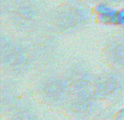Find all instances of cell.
I'll list each match as a JSON object with an SVG mask.
<instances>
[{
    "label": "cell",
    "mask_w": 124,
    "mask_h": 120,
    "mask_svg": "<svg viewBox=\"0 0 124 120\" xmlns=\"http://www.w3.org/2000/svg\"><path fill=\"white\" fill-rule=\"evenodd\" d=\"M0 12L8 31L22 36L43 26L48 10L45 0H1Z\"/></svg>",
    "instance_id": "cell-1"
},
{
    "label": "cell",
    "mask_w": 124,
    "mask_h": 120,
    "mask_svg": "<svg viewBox=\"0 0 124 120\" xmlns=\"http://www.w3.org/2000/svg\"><path fill=\"white\" fill-rule=\"evenodd\" d=\"M93 15V9L84 0H64L48 10L45 25L58 36L73 35L87 27Z\"/></svg>",
    "instance_id": "cell-2"
},
{
    "label": "cell",
    "mask_w": 124,
    "mask_h": 120,
    "mask_svg": "<svg viewBox=\"0 0 124 120\" xmlns=\"http://www.w3.org/2000/svg\"><path fill=\"white\" fill-rule=\"evenodd\" d=\"M0 66L4 77L20 80L35 70V64L22 36L10 31L0 35Z\"/></svg>",
    "instance_id": "cell-3"
},
{
    "label": "cell",
    "mask_w": 124,
    "mask_h": 120,
    "mask_svg": "<svg viewBox=\"0 0 124 120\" xmlns=\"http://www.w3.org/2000/svg\"><path fill=\"white\" fill-rule=\"evenodd\" d=\"M35 64V70L57 69L62 60V47L59 36L44 24L22 35Z\"/></svg>",
    "instance_id": "cell-4"
},
{
    "label": "cell",
    "mask_w": 124,
    "mask_h": 120,
    "mask_svg": "<svg viewBox=\"0 0 124 120\" xmlns=\"http://www.w3.org/2000/svg\"><path fill=\"white\" fill-rule=\"evenodd\" d=\"M35 98L50 108H61L71 94V88L62 71L57 69L38 71L32 83Z\"/></svg>",
    "instance_id": "cell-5"
},
{
    "label": "cell",
    "mask_w": 124,
    "mask_h": 120,
    "mask_svg": "<svg viewBox=\"0 0 124 120\" xmlns=\"http://www.w3.org/2000/svg\"><path fill=\"white\" fill-rule=\"evenodd\" d=\"M93 90L101 103H116L124 95V72L108 68L96 73Z\"/></svg>",
    "instance_id": "cell-6"
},
{
    "label": "cell",
    "mask_w": 124,
    "mask_h": 120,
    "mask_svg": "<svg viewBox=\"0 0 124 120\" xmlns=\"http://www.w3.org/2000/svg\"><path fill=\"white\" fill-rule=\"evenodd\" d=\"M101 102L96 97L93 88L71 92L68 101L61 108L66 115L77 120L88 119L98 114Z\"/></svg>",
    "instance_id": "cell-7"
},
{
    "label": "cell",
    "mask_w": 124,
    "mask_h": 120,
    "mask_svg": "<svg viewBox=\"0 0 124 120\" xmlns=\"http://www.w3.org/2000/svg\"><path fill=\"white\" fill-rule=\"evenodd\" d=\"M71 92L93 88V81L96 73L88 61L81 58H73L66 61L61 69Z\"/></svg>",
    "instance_id": "cell-8"
},
{
    "label": "cell",
    "mask_w": 124,
    "mask_h": 120,
    "mask_svg": "<svg viewBox=\"0 0 124 120\" xmlns=\"http://www.w3.org/2000/svg\"><path fill=\"white\" fill-rule=\"evenodd\" d=\"M101 59L108 68L124 72V34L119 32L105 43Z\"/></svg>",
    "instance_id": "cell-9"
},
{
    "label": "cell",
    "mask_w": 124,
    "mask_h": 120,
    "mask_svg": "<svg viewBox=\"0 0 124 120\" xmlns=\"http://www.w3.org/2000/svg\"><path fill=\"white\" fill-rule=\"evenodd\" d=\"M93 14L102 25L118 27L119 32L124 31V8L116 9L109 3H99L93 7Z\"/></svg>",
    "instance_id": "cell-10"
},
{
    "label": "cell",
    "mask_w": 124,
    "mask_h": 120,
    "mask_svg": "<svg viewBox=\"0 0 124 120\" xmlns=\"http://www.w3.org/2000/svg\"><path fill=\"white\" fill-rule=\"evenodd\" d=\"M17 80L9 77H2L0 83V103H1V112L6 115L21 98Z\"/></svg>",
    "instance_id": "cell-11"
},
{
    "label": "cell",
    "mask_w": 124,
    "mask_h": 120,
    "mask_svg": "<svg viewBox=\"0 0 124 120\" xmlns=\"http://www.w3.org/2000/svg\"><path fill=\"white\" fill-rule=\"evenodd\" d=\"M4 117L6 120H39L38 111L35 105L26 97H21Z\"/></svg>",
    "instance_id": "cell-12"
},
{
    "label": "cell",
    "mask_w": 124,
    "mask_h": 120,
    "mask_svg": "<svg viewBox=\"0 0 124 120\" xmlns=\"http://www.w3.org/2000/svg\"><path fill=\"white\" fill-rule=\"evenodd\" d=\"M85 2H87L89 6H96L99 3H109L112 6H118V4L122 3V0H84Z\"/></svg>",
    "instance_id": "cell-13"
},
{
    "label": "cell",
    "mask_w": 124,
    "mask_h": 120,
    "mask_svg": "<svg viewBox=\"0 0 124 120\" xmlns=\"http://www.w3.org/2000/svg\"><path fill=\"white\" fill-rule=\"evenodd\" d=\"M79 120H88V119H79Z\"/></svg>",
    "instance_id": "cell-14"
},
{
    "label": "cell",
    "mask_w": 124,
    "mask_h": 120,
    "mask_svg": "<svg viewBox=\"0 0 124 120\" xmlns=\"http://www.w3.org/2000/svg\"><path fill=\"white\" fill-rule=\"evenodd\" d=\"M121 33H123V34H124V31H122V32H121Z\"/></svg>",
    "instance_id": "cell-15"
},
{
    "label": "cell",
    "mask_w": 124,
    "mask_h": 120,
    "mask_svg": "<svg viewBox=\"0 0 124 120\" xmlns=\"http://www.w3.org/2000/svg\"><path fill=\"white\" fill-rule=\"evenodd\" d=\"M122 2H124V0H122Z\"/></svg>",
    "instance_id": "cell-16"
}]
</instances>
